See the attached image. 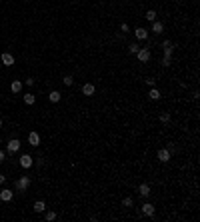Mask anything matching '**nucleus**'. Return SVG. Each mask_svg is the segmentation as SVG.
I'll list each match as a JSON object with an SVG mask.
<instances>
[{
  "label": "nucleus",
  "instance_id": "4be33fe9",
  "mask_svg": "<svg viewBox=\"0 0 200 222\" xmlns=\"http://www.w3.org/2000/svg\"><path fill=\"white\" fill-rule=\"evenodd\" d=\"M72 82H74L72 76H64V84H66V86H72Z\"/></svg>",
  "mask_w": 200,
  "mask_h": 222
},
{
  "label": "nucleus",
  "instance_id": "cd10ccee",
  "mask_svg": "<svg viewBox=\"0 0 200 222\" xmlns=\"http://www.w3.org/2000/svg\"><path fill=\"white\" fill-rule=\"evenodd\" d=\"M0 126H2V118H0Z\"/></svg>",
  "mask_w": 200,
  "mask_h": 222
},
{
  "label": "nucleus",
  "instance_id": "b1692460",
  "mask_svg": "<svg viewBox=\"0 0 200 222\" xmlns=\"http://www.w3.org/2000/svg\"><path fill=\"white\" fill-rule=\"evenodd\" d=\"M46 220H50V222L56 220V214H54V212H46Z\"/></svg>",
  "mask_w": 200,
  "mask_h": 222
},
{
  "label": "nucleus",
  "instance_id": "0eeeda50",
  "mask_svg": "<svg viewBox=\"0 0 200 222\" xmlns=\"http://www.w3.org/2000/svg\"><path fill=\"white\" fill-rule=\"evenodd\" d=\"M2 64H4V66H12L14 64V56L10 54V52H4V54H2Z\"/></svg>",
  "mask_w": 200,
  "mask_h": 222
},
{
  "label": "nucleus",
  "instance_id": "9b49d317",
  "mask_svg": "<svg viewBox=\"0 0 200 222\" xmlns=\"http://www.w3.org/2000/svg\"><path fill=\"white\" fill-rule=\"evenodd\" d=\"M142 212H144L146 216H152V214H154V206H152V204H148V202H146V204L142 206Z\"/></svg>",
  "mask_w": 200,
  "mask_h": 222
},
{
  "label": "nucleus",
  "instance_id": "423d86ee",
  "mask_svg": "<svg viewBox=\"0 0 200 222\" xmlns=\"http://www.w3.org/2000/svg\"><path fill=\"white\" fill-rule=\"evenodd\" d=\"M0 200L10 202V200H12V190H8V188H2V190H0Z\"/></svg>",
  "mask_w": 200,
  "mask_h": 222
},
{
  "label": "nucleus",
  "instance_id": "39448f33",
  "mask_svg": "<svg viewBox=\"0 0 200 222\" xmlns=\"http://www.w3.org/2000/svg\"><path fill=\"white\" fill-rule=\"evenodd\" d=\"M158 160H160V162H168V160H170V150H168V148L158 150Z\"/></svg>",
  "mask_w": 200,
  "mask_h": 222
},
{
  "label": "nucleus",
  "instance_id": "9d476101",
  "mask_svg": "<svg viewBox=\"0 0 200 222\" xmlns=\"http://www.w3.org/2000/svg\"><path fill=\"white\" fill-rule=\"evenodd\" d=\"M136 38H138V40H146V38H148V30L136 28Z\"/></svg>",
  "mask_w": 200,
  "mask_h": 222
},
{
  "label": "nucleus",
  "instance_id": "393cba45",
  "mask_svg": "<svg viewBox=\"0 0 200 222\" xmlns=\"http://www.w3.org/2000/svg\"><path fill=\"white\" fill-rule=\"evenodd\" d=\"M122 204H124V206H132V198H124Z\"/></svg>",
  "mask_w": 200,
  "mask_h": 222
},
{
  "label": "nucleus",
  "instance_id": "a878e982",
  "mask_svg": "<svg viewBox=\"0 0 200 222\" xmlns=\"http://www.w3.org/2000/svg\"><path fill=\"white\" fill-rule=\"evenodd\" d=\"M4 182H6V176H4V174H0V184H4Z\"/></svg>",
  "mask_w": 200,
  "mask_h": 222
},
{
  "label": "nucleus",
  "instance_id": "ddd939ff",
  "mask_svg": "<svg viewBox=\"0 0 200 222\" xmlns=\"http://www.w3.org/2000/svg\"><path fill=\"white\" fill-rule=\"evenodd\" d=\"M162 30H164V26H162V22H156V20H154V22H152V32L160 34Z\"/></svg>",
  "mask_w": 200,
  "mask_h": 222
},
{
  "label": "nucleus",
  "instance_id": "a211bd4d",
  "mask_svg": "<svg viewBox=\"0 0 200 222\" xmlns=\"http://www.w3.org/2000/svg\"><path fill=\"white\" fill-rule=\"evenodd\" d=\"M150 98H152V100H158V98H160V92H158V88H152V90H150V94H148Z\"/></svg>",
  "mask_w": 200,
  "mask_h": 222
},
{
  "label": "nucleus",
  "instance_id": "6e6552de",
  "mask_svg": "<svg viewBox=\"0 0 200 222\" xmlns=\"http://www.w3.org/2000/svg\"><path fill=\"white\" fill-rule=\"evenodd\" d=\"M94 90H96V88H94V84H90V82L82 86V94H84V96H92Z\"/></svg>",
  "mask_w": 200,
  "mask_h": 222
},
{
  "label": "nucleus",
  "instance_id": "412c9836",
  "mask_svg": "<svg viewBox=\"0 0 200 222\" xmlns=\"http://www.w3.org/2000/svg\"><path fill=\"white\" fill-rule=\"evenodd\" d=\"M128 52H130V54H136L138 52V44H130V46H128Z\"/></svg>",
  "mask_w": 200,
  "mask_h": 222
},
{
  "label": "nucleus",
  "instance_id": "f8f14e48",
  "mask_svg": "<svg viewBox=\"0 0 200 222\" xmlns=\"http://www.w3.org/2000/svg\"><path fill=\"white\" fill-rule=\"evenodd\" d=\"M10 88H12V92H20V90H22V82H20V80H12Z\"/></svg>",
  "mask_w": 200,
  "mask_h": 222
},
{
  "label": "nucleus",
  "instance_id": "4468645a",
  "mask_svg": "<svg viewBox=\"0 0 200 222\" xmlns=\"http://www.w3.org/2000/svg\"><path fill=\"white\" fill-rule=\"evenodd\" d=\"M44 210H46V204H44L42 200L34 202V212H44Z\"/></svg>",
  "mask_w": 200,
  "mask_h": 222
},
{
  "label": "nucleus",
  "instance_id": "aec40b11",
  "mask_svg": "<svg viewBox=\"0 0 200 222\" xmlns=\"http://www.w3.org/2000/svg\"><path fill=\"white\" fill-rule=\"evenodd\" d=\"M172 50H174V46H166V48H164V58H170V56H172Z\"/></svg>",
  "mask_w": 200,
  "mask_h": 222
},
{
  "label": "nucleus",
  "instance_id": "1a4fd4ad",
  "mask_svg": "<svg viewBox=\"0 0 200 222\" xmlns=\"http://www.w3.org/2000/svg\"><path fill=\"white\" fill-rule=\"evenodd\" d=\"M28 142L32 144V146H38V144H40V136L36 134V132H30V134H28Z\"/></svg>",
  "mask_w": 200,
  "mask_h": 222
},
{
  "label": "nucleus",
  "instance_id": "6ab92c4d",
  "mask_svg": "<svg viewBox=\"0 0 200 222\" xmlns=\"http://www.w3.org/2000/svg\"><path fill=\"white\" fill-rule=\"evenodd\" d=\"M144 18H146V20H150V22H154V20H156V12H154V10H148Z\"/></svg>",
  "mask_w": 200,
  "mask_h": 222
},
{
  "label": "nucleus",
  "instance_id": "f257e3e1",
  "mask_svg": "<svg viewBox=\"0 0 200 222\" xmlns=\"http://www.w3.org/2000/svg\"><path fill=\"white\" fill-rule=\"evenodd\" d=\"M136 56H138L140 62H148V60H150V50H148V48H140V50L136 52Z\"/></svg>",
  "mask_w": 200,
  "mask_h": 222
},
{
  "label": "nucleus",
  "instance_id": "f03ea898",
  "mask_svg": "<svg viewBox=\"0 0 200 222\" xmlns=\"http://www.w3.org/2000/svg\"><path fill=\"white\" fill-rule=\"evenodd\" d=\"M28 186H30V178H28V176L18 178V182H16V188H18V190H26Z\"/></svg>",
  "mask_w": 200,
  "mask_h": 222
},
{
  "label": "nucleus",
  "instance_id": "7ed1b4c3",
  "mask_svg": "<svg viewBox=\"0 0 200 222\" xmlns=\"http://www.w3.org/2000/svg\"><path fill=\"white\" fill-rule=\"evenodd\" d=\"M6 150H8V152H18V150H20V140L12 138L8 144H6Z\"/></svg>",
  "mask_w": 200,
  "mask_h": 222
},
{
  "label": "nucleus",
  "instance_id": "2eb2a0df",
  "mask_svg": "<svg viewBox=\"0 0 200 222\" xmlns=\"http://www.w3.org/2000/svg\"><path fill=\"white\" fill-rule=\"evenodd\" d=\"M34 102H36V96H34V94H24V104H34Z\"/></svg>",
  "mask_w": 200,
  "mask_h": 222
},
{
  "label": "nucleus",
  "instance_id": "dca6fc26",
  "mask_svg": "<svg viewBox=\"0 0 200 222\" xmlns=\"http://www.w3.org/2000/svg\"><path fill=\"white\" fill-rule=\"evenodd\" d=\"M138 192H140V196H148V194H150V188H148V184H140V188H138Z\"/></svg>",
  "mask_w": 200,
  "mask_h": 222
},
{
  "label": "nucleus",
  "instance_id": "f3484780",
  "mask_svg": "<svg viewBox=\"0 0 200 222\" xmlns=\"http://www.w3.org/2000/svg\"><path fill=\"white\" fill-rule=\"evenodd\" d=\"M48 98H50V102H60V92H56V90H52V92L48 94Z\"/></svg>",
  "mask_w": 200,
  "mask_h": 222
},
{
  "label": "nucleus",
  "instance_id": "bb28decb",
  "mask_svg": "<svg viewBox=\"0 0 200 222\" xmlns=\"http://www.w3.org/2000/svg\"><path fill=\"white\" fill-rule=\"evenodd\" d=\"M2 160H4V152L0 150V162H2Z\"/></svg>",
  "mask_w": 200,
  "mask_h": 222
},
{
  "label": "nucleus",
  "instance_id": "5701e85b",
  "mask_svg": "<svg viewBox=\"0 0 200 222\" xmlns=\"http://www.w3.org/2000/svg\"><path fill=\"white\" fill-rule=\"evenodd\" d=\"M160 120H162V122H170V114H168V112L160 114Z\"/></svg>",
  "mask_w": 200,
  "mask_h": 222
},
{
  "label": "nucleus",
  "instance_id": "20e7f679",
  "mask_svg": "<svg viewBox=\"0 0 200 222\" xmlns=\"http://www.w3.org/2000/svg\"><path fill=\"white\" fill-rule=\"evenodd\" d=\"M32 164H34V160H32V156H28V154L20 156V166H22V168H30Z\"/></svg>",
  "mask_w": 200,
  "mask_h": 222
}]
</instances>
